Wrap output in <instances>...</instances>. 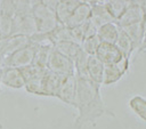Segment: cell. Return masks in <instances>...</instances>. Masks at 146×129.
<instances>
[{
    "label": "cell",
    "instance_id": "83f0119b",
    "mask_svg": "<svg viewBox=\"0 0 146 129\" xmlns=\"http://www.w3.org/2000/svg\"><path fill=\"white\" fill-rule=\"evenodd\" d=\"M100 43H102V41L98 38V35L87 37L81 42V48H82L83 51H86L90 56V55H95L96 54V51H97V49H98Z\"/></svg>",
    "mask_w": 146,
    "mask_h": 129
},
{
    "label": "cell",
    "instance_id": "484cf974",
    "mask_svg": "<svg viewBox=\"0 0 146 129\" xmlns=\"http://www.w3.org/2000/svg\"><path fill=\"white\" fill-rule=\"evenodd\" d=\"M52 50H54L52 47H39V48H35L33 64L39 66V67H41V68H47L48 61H49V57H50V54H51Z\"/></svg>",
    "mask_w": 146,
    "mask_h": 129
},
{
    "label": "cell",
    "instance_id": "7c38bea8",
    "mask_svg": "<svg viewBox=\"0 0 146 129\" xmlns=\"http://www.w3.org/2000/svg\"><path fill=\"white\" fill-rule=\"evenodd\" d=\"M89 21L98 29L107 23L116 22V19L113 17V15L110 13V10L104 3H96L91 6V16Z\"/></svg>",
    "mask_w": 146,
    "mask_h": 129
},
{
    "label": "cell",
    "instance_id": "7402d4cb",
    "mask_svg": "<svg viewBox=\"0 0 146 129\" xmlns=\"http://www.w3.org/2000/svg\"><path fill=\"white\" fill-rule=\"evenodd\" d=\"M115 46L121 51V54L124 57H128V58H130L131 54L135 51V48H133V45H132L131 40L129 39V37L122 30H120L119 37H117V39L115 41Z\"/></svg>",
    "mask_w": 146,
    "mask_h": 129
},
{
    "label": "cell",
    "instance_id": "5bb4252c",
    "mask_svg": "<svg viewBox=\"0 0 146 129\" xmlns=\"http://www.w3.org/2000/svg\"><path fill=\"white\" fill-rule=\"evenodd\" d=\"M121 30L129 37V39L131 40V42L133 45L135 50H138L140 45H141V42H143L145 32H146V27L144 25V21L139 22V23H136V24H132V25H128V26L121 27Z\"/></svg>",
    "mask_w": 146,
    "mask_h": 129
},
{
    "label": "cell",
    "instance_id": "e0dca14e",
    "mask_svg": "<svg viewBox=\"0 0 146 129\" xmlns=\"http://www.w3.org/2000/svg\"><path fill=\"white\" fill-rule=\"evenodd\" d=\"M81 1H60L58 3V6L55 9L56 13V17L59 22V24H66L68 18L71 17L72 13L74 11V9L76 8V6L80 3Z\"/></svg>",
    "mask_w": 146,
    "mask_h": 129
},
{
    "label": "cell",
    "instance_id": "ffe728a7",
    "mask_svg": "<svg viewBox=\"0 0 146 129\" xmlns=\"http://www.w3.org/2000/svg\"><path fill=\"white\" fill-rule=\"evenodd\" d=\"M124 74L120 71V68L115 64L105 65L104 67V75H103V84L110 86L116 83L119 80L122 79Z\"/></svg>",
    "mask_w": 146,
    "mask_h": 129
},
{
    "label": "cell",
    "instance_id": "d6a6232c",
    "mask_svg": "<svg viewBox=\"0 0 146 129\" xmlns=\"http://www.w3.org/2000/svg\"><path fill=\"white\" fill-rule=\"evenodd\" d=\"M146 50V32H145V35H144V39H143V42L139 47V49L137 50L138 53H141V51H145Z\"/></svg>",
    "mask_w": 146,
    "mask_h": 129
},
{
    "label": "cell",
    "instance_id": "cb8c5ba5",
    "mask_svg": "<svg viewBox=\"0 0 146 129\" xmlns=\"http://www.w3.org/2000/svg\"><path fill=\"white\" fill-rule=\"evenodd\" d=\"M46 72L40 74V75H36V76H34V78H32L30 80H27L25 82L24 89L30 94L38 95V96H43V78L46 75Z\"/></svg>",
    "mask_w": 146,
    "mask_h": 129
},
{
    "label": "cell",
    "instance_id": "7a4b0ae2",
    "mask_svg": "<svg viewBox=\"0 0 146 129\" xmlns=\"http://www.w3.org/2000/svg\"><path fill=\"white\" fill-rule=\"evenodd\" d=\"M32 16L35 21L38 32L41 33H51L59 24L55 10L43 6L41 2L33 6Z\"/></svg>",
    "mask_w": 146,
    "mask_h": 129
},
{
    "label": "cell",
    "instance_id": "4dcf8cb0",
    "mask_svg": "<svg viewBox=\"0 0 146 129\" xmlns=\"http://www.w3.org/2000/svg\"><path fill=\"white\" fill-rule=\"evenodd\" d=\"M40 2L43 6H46V7L50 8V9H52V10H55L56 7L58 6V3L60 2V0H40Z\"/></svg>",
    "mask_w": 146,
    "mask_h": 129
},
{
    "label": "cell",
    "instance_id": "30bf717a",
    "mask_svg": "<svg viewBox=\"0 0 146 129\" xmlns=\"http://www.w3.org/2000/svg\"><path fill=\"white\" fill-rule=\"evenodd\" d=\"M95 55L98 57V59L104 65L115 64L123 57V55L121 54V51L117 49V47L115 45L105 43V42H102L99 45Z\"/></svg>",
    "mask_w": 146,
    "mask_h": 129
},
{
    "label": "cell",
    "instance_id": "d590c367",
    "mask_svg": "<svg viewBox=\"0 0 146 129\" xmlns=\"http://www.w3.org/2000/svg\"><path fill=\"white\" fill-rule=\"evenodd\" d=\"M29 3H31L32 6H34V5H36V3H39L40 2V0H26Z\"/></svg>",
    "mask_w": 146,
    "mask_h": 129
},
{
    "label": "cell",
    "instance_id": "4316f807",
    "mask_svg": "<svg viewBox=\"0 0 146 129\" xmlns=\"http://www.w3.org/2000/svg\"><path fill=\"white\" fill-rule=\"evenodd\" d=\"M51 37L56 42H62V41H72L74 42L73 34H72V29L68 27L65 24H58L57 27L51 32Z\"/></svg>",
    "mask_w": 146,
    "mask_h": 129
},
{
    "label": "cell",
    "instance_id": "5b68a950",
    "mask_svg": "<svg viewBox=\"0 0 146 129\" xmlns=\"http://www.w3.org/2000/svg\"><path fill=\"white\" fill-rule=\"evenodd\" d=\"M29 45L30 38L25 35L13 34L8 38H2L0 39V58L3 59Z\"/></svg>",
    "mask_w": 146,
    "mask_h": 129
},
{
    "label": "cell",
    "instance_id": "8d00e7d4",
    "mask_svg": "<svg viewBox=\"0 0 146 129\" xmlns=\"http://www.w3.org/2000/svg\"><path fill=\"white\" fill-rule=\"evenodd\" d=\"M144 25L146 27V11H145V16H144Z\"/></svg>",
    "mask_w": 146,
    "mask_h": 129
},
{
    "label": "cell",
    "instance_id": "603a6c76",
    "mask_svg": "<svg viewBox=\"0 0 146 129\" xmlns=\"http://www.w3.org/2000/svg\"><path fill=\"white\" fill-rule=\"evenodd\" d=\"M100 3H104L110 10V13L113 15V17L117 19L129 6L130 0H102Z\"/></svg>",
    "mask_w": 146,
    "mask_h": 129
},
{
    "label": "cell",
    "instance_id": "4fadbf2b",
    "mask_svg": "<svg viewBox=\"0 0 146 129\" xmlns=\"http://www.w3.org/2000/svg\"><path fill=\"white\" fill-rule=\"evenodd\" d=\"M64 79H65V76L59 75V74L54 73L48 70L43 78V96L56 97Z\"/></svg>",
    "mask_w": 146,
    "mask_h": 129
},
{
    "label": "cell",
    "instance_id": "52a82bcc",
    "mask_svg": "<svg viewBox=\"0 0 146 129\" xmlns=\"http://www.w3.org/2000/svg\"><path fill=\"white\" fill-rule=\"evenodd\" d=\"M75 96H76V76L75 75L65 76L56 95V98H58L64 104L74 107Z\"/></svg>",
    "mask_w": 146,
    "mask_h": 129
},
{
    "label": "cell",
    "instance_id": "6da1fadb",
    "mask_svg": "<svg viewBox=\"0 0 146 129\" xmlns=\"http://www.w3.org/2000/svg\"><path fill=\"white\" fill-rule=\"evenodd\" d=\"M74 108L78 115L74 120V128L82 129L87 123H95L99 118L107 115L114 118L115 114L111 111L100 92V86L91 81L89 78L76 76V96Z\"/></svg>",
    "mask_w": 146,
    "mask_h": 129
},
{
    "label": "cell",
    "instance_id": "f1b7e54d",
    "mask_svg": "<svg viewBox=\"0 0 146 129\" xmlns=\"http://www.w3.org/2000/svg\"><path fill=\"white\" fill-rule=\"evenodd\" d=\"M13 22L14 17L0 14V39L13 35Z\"/></svg>",
    "mask_w": 146,
    "mask_h": 129
},
{
    "label": "cell",
    "instance_id": "44dd1931",
    "mask_svg": "<svg viewBox=\"0 0 146 129\" xmlns=\"http://www.w3.org/2000/svg\"><path fill=\"white\" fill-rule=\"evenodd\" d=\"M88 59H89V55L81 49L79 55L73 61L75 68V76L88 78Z\"/></svg>",
    "mask_w": 146,
    "mask_h": 129
},
{
    "label": "cell",
    "instance_id": "8992f818",
    "mask_svg": "<svg viewBox=\"0 0 146 129\" xmlns=\"http://www.w3.org/2000/svg\"><path fill=\"white\" fill-rule=\"evenodd\" d=\"M38 32L35 21L31 15L25 16H18L15 15L14 22H13V34L17 35H25V37H32Z\"/></svg>",
    "mask_w": 146,
    "mask_h": 129
},
{
    "label": "cell",
    "instance_id": "1f68e13d",
    "mask_svg": "<svg viewBox=\"0 0 146 129\" xmlns=\"http://www.w3.org/2000/svg\"><path fill=\"white\" fill-rule=\"evenodd\" d=\"M130 2L139 6L144 11H146V0H130Z\"/></svg>",
    "mask_w": 146,
    "mask_h": 129
},
{
    "label": "cell",
    "instance_id": "836d02e7",
    "mask_svg": "<svg viewBox=\"0 0 146 129\" xmlns=\"http://www.w3.org/2000/svg\"><path fill=\"white\" fill-rule=\"evenodd\" d=\"M81 1L84 2V3H87V5H89V6H94L96 3H100L102 0H81Z\"/></svg>",
    "mask_w": 146,
    "mask_h": 129
},
{
    "label": "cell",
    "instance_id": "d4e9b609",
    "mask_svg": "<svg viewBox=\"0 0 146 129\" xmlns=\"http://www.w3.org/2000/svg\"><path fill=\"white\" fill-rule=\"evenodd\" d=\"M30 45L34 48L39 47H52L55 48V41L51 37V33H41L36 32L32 37H30Z\"/></svg>",
    "mask_w": 146,
    "mask_h": 129
},
{
    "label": "cell",
    "instance_id": "8fae6325",
    "mask_svg": "<svg viewBox=\"0 0 146 129\" xmlns=\"http://www.w3.org/2000/svg\"><path fill=\"white\" fill-rule=\"evenodd\" d=\"M90 16H91V6L84 2H80L74 9V11L72 13L71 17L68 18L65 25H67L68 27H76V26L83 25L89 22Z\"/></svg>",
    "mask_w": 146,
    "mask_h": 129
},
{
    "label": "cell",
    "instance_id": "277c9868",
    "mask_svg": "<svg viewBox=\"0 0 146 129\" xmlns=\"http://www.w3.org/2000/svg\"><path fill=\"white\" fill-rule=\"evenodd\" d=\"M34 53H35V48L33 46L29 45V46L17 50L16 53L11 54L10 56L3 58L2 59L3 66H11V67L22 68L24 66L31 65V64H33Z\"/></svg>",
    "mask_w": 146,
    "mask_h": 129
},
{
    "label": "cell",
    "instance_id": "9a60e30c",
    "mask_svg": "<svg viewBox=\"0 0 146 129\" xmlns=\"http://www.w3.org/2000/svg\"><path fill=\"white\" fill-rule=\"evenodd\" d=\"M105 65L98 59L96 55H90L88 59V78L95 83L102 86L103 84V75H104Z\"/></svg>",
    "mask_w": 146,
    "mask_h": 129
},
{
    "label": "cell",
    "instance_id": "9c48e42d",
    "mask_svg": "<svg viewBox=\"0 0 146 129\" xmlns=\"http://www.w3.org/2000/svg\"><path fill=\"white\" fill-rule=\"evenodd\" d=\"M144 16H145V11L139 6L130 2L129 6L125 8V10L116 19V23L120 27H124L128 25H132V24L143 22Z\"/></svg>",
    "mask_w": 146,
    "mask_h": 129
},
{
    "label": "cell",
    "instance_id": "e575fe53",
    "mask_svg": "<svg viewBox=\"0 0 146 129\" xmlns=\"http://www.w3.org/2000/svg\"><path fill=\"white\" fill-rule=\"evenodd\" d=\"M2 68H3V63H2V59L0 58V94H1V74H2Z\"/></svg>",
    "mask_w": 146,
    "mask_h": 129
},
{
    "label": "cell",
    "instance_id": "d6986e66",
    "mask_svg": "<svg viewBox=\"0 0 146 129\" xmlns=\"http://www.w3.org/2000/svg\"><path fill=\"white\" fill-rule=\"evenodd\" d=\"M128 106L140 120L146 122V97L141 95H135L129 99Z\"/></svg>",
    "mask_w": 146,
    "mask_h": 129
},
{
    "label": "cell",
    "instance_id": "ba28073f",
    "mask_svg": "<svg viewBox=\"0 0 146 129\" xmlns=\"http://www.w3.org/2000/svg\"><path fill=\"white\" fill-rule=\"evenodd\" d=\"M1 84L11 89H22L25 87V79L19 68L3 66L1 74Z\"/></svg>",
    "mask_w": 146,
    "mask_h": 129
},
{
    "label": "cell",
    "instance_id": "74e56055",
    "mask_svg": "<svg viewBox=\"0 0 146 129\" xmlns=\"http://www.w3.org/2000/svg\"><path fill=\"white\" fill-rule=\"evenodd\" d=\"M60 1H73V0H60ZM76 1H81V0H76ZM82 2V1H81Z\"/></svg>",
    "mask_w": 146,
    "mask_h": 129
},
{
    "label": "cell",
    "instance_id": "3957f363",
    "mask_svg": "<svg viewBox=\"0 0 146 129\" xmlns=\"http://www.w3.org/2000/svg\"><path fill=\"white\" fill-rule=\"evenodd\" d=\"M47 68L54 73H57L63 76H70V75H75V68H74V63L72 59L68 57L64 56L63 54L58 53L57 50L51 51Z\"/></svg>",
    "mask_w": 146,
    "mask_h": 129
},
{
    "label": "cell",
    "instance_id": "ac0fdd59",
    "mask_svg": "<svg viewBox=\"0 0 146 129\" xmlns=\"http://www.w3.org/2000/svg\"><path fill=\"white\" fill-rule=\"evenodd\" d=\"M81 49H82L81 45L76 42H72V41H62V42L55 43V50H57L58 53L63 54L64 56L68 57L72 61L75 59V57L79 55Z\"/></svg>",
    "mask_w": 146,
    "mask_h": 129
},
{
    "label": "cell",
    "instance_id": "2e32d148",
    "mask_svg": "<svg viewBox=\"0 0 146 129\" xmlns=\"http://www.w3.org/2000/svg\"><path fill=\"white\" fill-rule=\"evenodd\" d=\"M120 30H121V27L117 25L116 22H111V23H107V24L100 26L98 29L97 35L102 42L115 45V41L120 33Z\"/></svg>",
    "mask_w": 146,
    "mask_h": 129
},
{
    "label": "cell",
    "instance_id": "f546056e",
    "mask_svg": "<svg viewBox=\"0 0 146 129\" xmlns=\"http://www.w3.org/2000/svg\"><path fill=\"white\" fill-rule=\"evenodd\" d=\"M14 1H15V15L25 16L32 14L33 6L29 3L26 0H14Z\"/></svg>",
    "mask_w": 146,
    "mask_h": 129
}]
</instances>
